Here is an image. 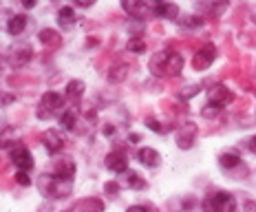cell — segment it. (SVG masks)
Instances as JSON below:
<instances>
[{
	"instance_id": "obj_1",
	"label": "cell",
	"mask_w": 256,
	"mask_h": 212,
	"mask_svg": "<svg viewBox=\"0 0 256 212\" xmlns=\"http://www.w3.org/2000/svg\"><path fill=\"white\" fill-rule=\"evenodd\" d=\"M38 188L46 199H62V197L71 194V182L58 179V177H53V174H40Z\"/></svg>"
},
{
	"instance_id": "obj_2",
	"label": "cell",
	"mask_w": 256,
	"mask_h": 212,
	"mask_svg": "<svg viewBox=\"0 0 256 212\" xmlns=\"http://www.w3.org/2000/svg\"><path fill=\"white\" fill-rule=\"evenodd\" d=\"M201 210L204 212H234L236 210V201L230 192L226 190H216V192L208 194L201 204Z\"/></svg>"
},
{
	"instance_id": "obj_3",
	"label": "cell",
	"mask_w": 256,
	"mask_h": 212,
	"mask_svg": "<svg viewBox=\"0 0 256 212\" xmlns=\"http://www.w3.org/2000/svg\"><path fill=\"white\" fill-rule=\"evenodd\" d=\"M62 106H64V98H62L60 93H56V91H46L44 95H42L40 106H38V110H36V115H38L40 120H51L53 115L60 113Z\"/></svg>"
},
{
	"instance_id": "obj_4",
	"label": "cell",
	"mask_w": 256,
	"mask_h": 212,
	"mask_svg": "<svg viewBox=\"0 0 256 212\" xmlns=\"http://www.w3.org/2000/svg\"><path fill=\"white\" fill-rule=\"evenodd\" d=\"M214 60H216V46L208 42V44H204L194 53V58H192V68H194V71H206V68L212 66Z\"/></svg>"
},
{
	"instance_id": "obj_5",
	"label": "cell",
	"mask_w": 256,
	"mask_h": 212,
	"mask_svg": "<svg viewBox=\"0 0 256 212\" xmlns=\"http://www.w3.org/2000/svg\"><path fill=\"white\" fill-rule=\"evenodd\" d=\"M31 58H34V51H31L29 44H14L12 49H9V53H7V62L14 68L26 66L31 62Z\"/></svg>"
},
{
	"instance_id": "obj_6",
	"label": "cell",
	"mask_w": 256,
	"mask_h": 212,
	"mask_svg": "<svg viewBox=\"0 0 256 212\" xmlns=\"http://www.w3.org/2000/svg\"><path fill=\"white\" fill-rule=\"evenodd\" d=\"M9 159H12L14 166H18V170H31L34 168V157H31L29 148L24 144H16L12 146V150H9Z\"/></svg>"
},
{
	"instance_id": "obj_7",
	"label": "cell",
	"mask_w": 256,
	"mask_h": 212,
	"mask_svg": "<svg viewBox=\"0 0 256 212\" xmlns=\"http://www.w3.org/2000/svg\"><path fill=\"white\" fill-rule=\"evenodd\" d=\"M122 9L132 16V18L144 20L148 14H152V7L148 4V0H122Z\"/></svg>"
},
{
	"instance_id": "obj_8",
	"label": "cell",
	"mask_w": 256,
	"mask_h": 212,
	"mask_svg": "<svg viewBox=\"0 0 256 212\" xmlns=\"http://www.w3.org/2000/svg\"><path fill=\"white\" fill-rule=\"evenodd\" d=\"M42 144H44L49 155H58L64 148V137H62V132H58V128H49L42 132Z\"/></svg>"
},
{
	"instance_id": "obj_9",
	"label": "cell",
	"mask_w": 256,
	"mask_h": 212,
	"mask_svg": "<svg viewBox=\"0 0 256 212\" xmlns=\"http://www.w3.org/2000/svg\"><path fill=\"white\" fill-rule=\"evenodd\" d=\"M194 137H196V124H192V122H186V124H181V128L177 130V146L184 148V150H188L194 144Z\"/></svg>"
},
{
	"instance_id": "obj_10",
	"label": "cell",
	"mask_w": 256,
	"mask_h": 212,
	"mask_svg": "<svg viewBox=\"0 0 256 212\" xmlns=\"http://www.w3.org/2000/svg\"><path fill=\"white\" fill-rule=\"evenodd\" d=\"M208 95H210V102L216 104V106H221V108H223V106H228L230 102H234V93L226 86V84H214Z\"/></svg>"
},
{
	"instance_id": "obj_11",
	"label": "cell",
	"mask_w": 256,
	"mask_h": 212,
	"mask_svg": "<svg viewBox=\"0 0 256 212\" xmlns=\"http://www.w3.org/2000/svg\"><path fill=\"white\" fill-rule=\"evenodd\" d=\"M53 170H56V177L58 179L71 182V179L76 177V162H73L71 157H62V159H58V162H56Z\"/></svg>"
},
{
	"instance_id": "obj_12",
	"label": "cell",
	"mask_w": 256,
	"mask_h": 212,
	"mask_svg": "<svg viewBox=\"0 0 256 212\" xmlns=\"http://www.w3.org/2000/svg\"><path fill=\"white\" fill-rule=\"evenodd\" d=\"M181 71H184V56H181V53H177V51H168L164 76H166V78H177Z\"/></svg>"
},
{
	"instance_id": "obj_13",
	"label": "cell",
	"mask_w": 256,
	"mask_h": 212,
	"mask_svg": "<svg viewBox=\"0 0 256 212\" xmlns=\"http://www.w3.org/2000/svg\"><path fill=\"white\" fill-rule=\"evenodd\" d=\"M106 168L113 172H126L128 170V157L122 150H113L106 155Z\"/></svg>"
},
{
	"instance_id": "obj_14",
	"label": "cell",
	"mask_w": 256,
	"mask_h": 212,
	"mask_svg": "<svg viewBox=\"0 0 256 212\" xmlns=\"http://www.w3.org/2000/svg\"><path fill=\"white\" fill-rule=\"evenodd\" d=\"M152 14L157 16V18L177 20V18H179V7H177V4H174V2H170V0H166V2H154Z\"/></svg>"
},
{
	"instance_id": "obj_15",
	"label": "cell",
	"mask_w": 256,
	"mask_h": 212,
	"mask_svg": "<svg viewBox=\"0 0 256 212\" xmlns=\"http://www.w3.org/2000/svg\"><path fill=\"white\" fill-rule=\"evenodd\" d=\"M137 159L144 164V166H148V168H157L159 164H162V155H159L154 148H140L137 150Z\"/></svg>"
},
{
	"instance_id": "obj_16",
	"label": "cell",
	"mask_w": 256,
	"mask_h": 212,
	"mask_svg": "<svg viewBox=\"0 0 256 212\" xmlns=\"http://www.w3.org/2000/svg\"><path fill=\"white\" fill-rule=\"evenodd\" d=\"M38 40H40V44L46 46V49H58V46L62 44V36L58 34L56 29H42L38 34Z\"/></svg>"
},
{
	"instance_id": "obj_17",
	"label": "cell",
	"mask_w": 256,
	"mask_h": 212,
	"mask_svg": "<svg viewBox=\"0 0 256 212\" xmlns=\"http://www.w3.org/2000/svg\"><path fill=\"white\" fill-rule=\"evenodd\" d=\"M218 166H221L223 170H234L236 166H241V155H238L236 150L221 152V157H218Z\"/></svg>"
},
{
	"instance_id": "obj_18",
	"label": "cell",
	"mask_w": 256,
	"mask_h": 212,
	"mask_svg": "<svg viewBox=\"0 0 256 212\" xmlns=\"http://www.w3.org/2000/svg\"><path fill=\"white\" fill-rule=\"evenodd\" d=\"M166 58H168V51H159L154 53L150 58V62H148V66H150L152 76L154 78H164V68H166Z\"/></svg>"
},
{
	"instance_id": "obj_19",
	"label": "cell",
	"mask_w": 256,
	"mask_h": 212,
	"mask_svg": "<svg viewBox=\"0 0 256 212\" xmlns=\"http://www.w3.org/2000/svg\"><path fill=\"white\" fill-rule=\"evenodd\" d=\"M128 73H130V68H128L126 62H117V64L110 66V71H108V82L110 84H122L128 78Z\"/></svg>"
},
{
	"instance_id": "obj_20",
	"label": "cell",
	"mask_w": 256,
	"mask_h": 212,
	"mask_svg": "<svg viewBox=\"0 0 256 212\" xmlns=\"http://www.w3.org/2000/svg\"><path fill=\"white\" fill-rule=\"evenodd\" d=\"M82 95H84V82L82 80H71V82L66 84V100L78 104L80 100H82Z\"/></svg>"
},
{
	"instance_id": "obj_21",
	"label": "cell",
	"mask_w": 256,
	"mask_h": 212,
	"mask_svg": "<svg viewBox=\"0 0 256 212\" xmlns=\"http://www.w3.org/2000/svg\"><path fill=\"white\" fill-rule=\"evenodd\" d=\"M26 29V16L24 14H16L9 18V22H7V31L12 36H20L22 31Z\"/></svg>"
},
{
	"instance_id": "obj_22",
	"label": "cell",
	"mask_w": 256,
	"mask_h": 212,
	"mask_svg": "<svg viewBox=\"0 0 256 212\" xmlns=\"http://www.w3.org/2000/svg\"><path fill=\"white\" fill-rule=\"evenodd\" d=\"M76 9L73 7H62L60 12H58V22H60V26H64V29H71L73 24H76Z\"/></svg>"
},
{
	"instance_id": "obj_23",
	"label": "cell",
	"mask_w": 256,
	"mask_h": 212,
	"mask_svg": "<svg viewBox=\"0 0 256 212\" xmlns=\"http://www.w3.org/2000/svg\"><path fill=\"white\" fill-rule=\"evenodd\" d=\"M124 184L128 186V188H132V190H144L146 188V179H144L140 172H135V170H126L124 172Z\"/></svg>"
},
{
	"instance_id": "obj_24",
	"label": "cell",
	"mask_w": 256,
	"mask_h": 212,
	"mask_svg": "<svg viewBox=\"0 0 256 212\" xmlns=\"http://www.w3.org/2000/svg\"><path fill=\"white\" fill-rule=\"evenodd\" d=\"M60 122H62V126H64L66 130H73V128H76V122H78L76 108H66V110H62Z\"/></svg>"
},
{
	"instance_id": "obj_25",
	"label": "cell",
	"mask_w": 256,
	"mask_h": 212,
	"mask_svg": "<svg viewBox=\"0 0 256 212\" xmlns=\"http://www.w3.org/2000/svg\"><path fill=\"white\" fill-rule=\"evenodd\" d=\"M218 113H221V106H216L212 102H208L204 108H201V118H204V120H214Z\"/></svg>"
},
{
	"instance_id": "obj_26",
	"label": "cell",
	"mask_w": 256,
	"mask_h": 212,
	"mask_svg": "<svg viewBox=\"0 0 256 212\" xmlns=\"http://www.w3.org/2000/svg\"><path fill=\"white\" fill-rule=\"evenodd\" d=\"M126 49L132 51V53H146V40L130 38V40H128V44H126Z\"/></svg>"
},
{
	"instance_id": "obj_27",
	"label": "cell",
	"mask_w": 256,
	"mask_h": 212,
	"mask_svg": "<svg viewBox=\"0 0 256 212\" xmlns=\"http://www.w3.org/2000/svg\"><path fill=\"white\" fill-rule=\"evenodd\" d=\"M181 24L190 26V29H196V26L204 24V18H201V16H184V18H181Z\"/></svg>"
},
{
	"instance_id": "obj_28",
	"label": "cell",
	"mask_w": 256,
	"mask_h": 212,
	"mask_svg": "<svg viewBox=\"0 0 256 212\" xmlns=\"http://www.w3.org/2000/svg\"><path fill=\"white\" fill-rule=\"evenodd\" d=\"M104 192L108 194L110 199H115L117 194H120V184H117V182H108V184L104 186Z\"/></svg>"
},
{
	"instance_id": "obj_29",
	"label": "cell",
	"mask_w": 256,
	"mask_h": 212,
	"mask_svg": "<svg viewBox=\"0 0 256 212\" xmlns=\"http://www.w3.org/2000/svg\"><path fill=\"white\" fill-rule=\"evenodd\" d=\"M146 126H148L150 130H154V132H166V130H168L166 126H162L154 118H146Z\"/></svg>"
},
{
	"instance_id": "obj_30",
	"label": "cell",
	"mask_w": 256,
	"mask_h": 212,
	"mask_svg": "<svg viewBox=\"0 0 256 212\" xmlns=\"http://www.w3.org/2000/svg\"><path fill=\"white\" fill-rule=\"evenodd\" d=\"M16 184H20V186H31L29 174H26L24 170H18V172H16Z\"/></svg>"
},
{
	"instance_id": "obj_31",
	"label": "cell",
	"mask_w": 256,
	"mask_h": 212,
	"mask_svg": "<svg viewBox=\"0 0 256 212\" xmlns=\"http://www.w3.org/2000/svg\"><path fill=\"white\" fill-rule=\"evenodd\" d=\"M16 102V95H12V93H0V106H2V108H4V106H9V104H14Z\"/></svg>"
},
{
	"instance_id": "obj_32",
	"label": "cell",
	"mask_w": 256,
	"mask_h": 212,
	"mask_svg": "<svg viewBox=\"0 0 256 212\" xmlns=\"http://www.w3.org/2000/svg\"><path fill=\"white\" fill-rule=\"evenodd\" d=\"M73 2H76L78 7H90V4H95L98 0H73Z\"/></svg>"
},
{
	"instance_id": "obj_33",
	"label": "cell",
	"mask_w": 256,
	"mask_h": 212,
	"mask_svg": "<svg viewBox=\"0 0 256 212\" xmlns=\"http://www.w3.org/2000/svg\"><path fill=\"white\" fill-rule=\"evenodd\" d=\"M126 212H150V210H148L146 204H144V206H130V208H128Z\"/></svg>"
},
{
	"instance_id": "obj_34",
	"label": "cell",
	"mask_w": 256,
	"mask_h": 212,
	"mask_svg": "<svg viewBox=\"0 0 256 212\" xmlns=\"http://www.w3.org/2000/svg\"><path fill=\"white\" fill-rule=\"evenodd\" d=\"M36 2H38V0H20V4H22L24 9H34Z\"/></svg>"
},
{
	"instance_id": "obj_35",
	"label": "cell",
	"mask_w": 256,
	"mask_h": 212,
	"mask_svg": "<svg viewBox=\"0 0 256 212\" xmlns=\"http://www.w3.org/2000/svg\"><path fill=\"white\" fill-rule=\"evenodd\" d=\"M102 132H104V137H110L115 132V126H110V124H106L104 128H102Z\"/></svg>"
},
{
	"instance_id": "obj_36",
	"label": "cell",
	"mask_w": 256,
	"mask_h": 212,
	"mask_svg": "<svg viewBox=\"0 0 256 212\" xmlns=\"http://www.w3.org/2000/svg\"><path fill=\"white\" fill-rule=\"evenodd\" d=\"M245 212H256V204H254V201H245Z\"/></svg>"
},
{
	"instance_id": "obj_37",
	"label": "cell",
	"mask_w": 256,
	"mask_h": 212,
	"mask_svg": "<svg viewBox=\"0 0 256 212\" xmlns=\"http://www.w3.org/2000/svg\"><path fill=\"white\" fill-rule=\"evenodd\" d=\"M248 148H250L252 152H256V135L252 137V140H248Z\"/></svg>"
},
{
	"instance_id": "obj_38",
	"label": "cell",
	"mask_w": 256,
	"mask_h": 212,
	"mask_svg": "<svg viewBox=\"0 0 256 212\" xmlns=\"http://www.w3.org/2000/svg\"><path fill=\"white\" fill-rule=\"evenodd\" d=\"M128 140H130V144H137V142H140V135H137V132H132Z\"/></svg>"
},
{
	"instance_id": "obj_39",
	"label": "cell",
	"mask_w": 256,
	"mask_h": 212,
	"mask_svg": "<svg viewBox=\"0 0 256 212\" xmlns=\"http://www.w3.org/2000/svg\"><path fill=\"white\" fill-rule=\"evenodd\" d=\"M154 2H166V0H154Z\"/></svg>"
},
{
	"instance_id": "obj_40",
	"label": "cell",
	"mask_w": 256,
	"mask_h": 212,
	"mask_svg": "<svg viewBox=\"0 0 256 212\" xmlns=\"http://www.w3.org/2000/svg\"><path fill=\"white\" fill-rule=\"evenodd\" d=\"M218 2H228V0H218Z\"/></svg>"
}]
</instances>
